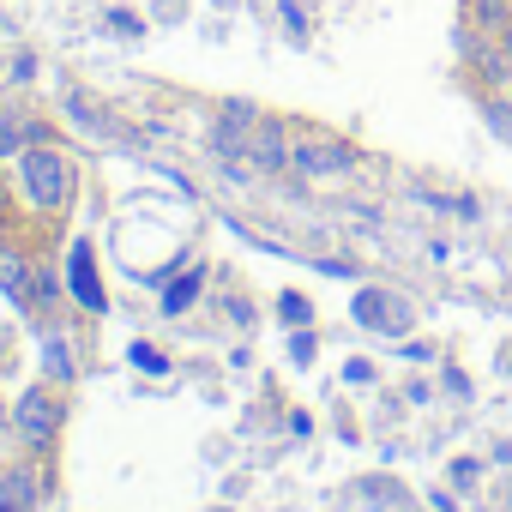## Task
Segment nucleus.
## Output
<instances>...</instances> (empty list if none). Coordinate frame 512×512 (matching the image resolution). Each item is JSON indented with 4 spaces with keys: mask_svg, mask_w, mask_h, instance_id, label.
<instances>
[{
    "mask_svg": "<svg viewBox=\"0 0 512 512\" xmlns=\"http://www.w3.org/2000/svg\"><path fill=\"white\" fill-rule=\"evenodd\" d=\"M13 193H19L31 211H61V205L73 199V169H67V151H61V145H25V151H19Z\"/></svg>",
    "mask_w": 512,
    "mask_h": 512,
    "instance_id": "f257e3e1",
    "label": "nucleus"
},
{
    "mask_svg": "<svg viewBox=\"0 0 512 512\" xmlns=\"http://www.w3.org/2000/svg\"><path fill=\"white\" fill-rule=\"evenodd\" d=\"M362 163L356 139H338L326 127H290V175L296 181H326V175H350Z\"/></svg>",
    "mask_w": 512,
    "mask_h": 512,
    "instance_id": "f03ea898",
    "label": "nucleus"
},
{
    "mask_svg": "<svg viewBox=\"0 0 512 512\" xmlns=\"http://www.w3.org/2000/svg\"><path fill=\"white\" fill-rule=\"evenodd\" d=\"M61 422H67V410H61V386H25V392H19V404H13V428H19L25 452H55Z\"/></svg>",
    "mask_w": 512,
    "mask_h": 512,
    "instance_id": "7ed1b4c3",
    "label": "nucleus"
},
{
    "mask_svg": "<svg viewBox=\"0 0 512 512\" xmlns=\"http://www.w3.org/2000/svg\"><path fill=\"white\" fill-rule=\"evenodd\" d=\"M61 109H67L73 127H85V133H97V139H127V121H121L103 97H91L85 85H73V91L61 97Z\"/></svg>",
    "mask_w": 512,
    "mask_h": 512,
    "instance_id": "20e7f679",
    "label": "nucleus"
},
{
    "mask_svg": "<svg viewBox=\"0 0 512 512\" xmlns=\"http://www.w3.org/2000/svg\"><path fill=\"white\" fill-rule=\"evenodd\" d=\"M356 320H362L368 332L404 338V332H410V302L392 296V290H362V296H356Z\"/></svg>",
    "mask_w": 512,
    "mask_h": 512,
    "instance_id": "39448f33",
    "label": "nucleus"
},
{
    "mask_svg": "<svg viewBox=\"0 0 512 512\" xmlns=\"http://www.w3.org/2000/svg\"><path fill=\"white\" fill-rule=\"evenodd\" d=\"M247 157L260 163L266 175H290V121L260 115V127L247 133Z\"/></svg>",
    "mask_w": 512,
    "mask_h": 512,
    "instance_id": "423d86ee",
    "label": "nucleus"
},
{
    "mask_svg": "<svg viewBox=\"0 0 512 512\" xmlns=\"http://www.w3.org/2000/svg\"><path fill=\"white\" fill-rule=\"evenodd\" d=\"M67 290H73V302H79L85 314H103V308H109V296H103V284H97V260H91V241H85V235H79L73 253H67Z\"/></svg>",
    "mask_w": 512,
    "mask_h": 512,
    "instance_id": "0eeeda50",
    "label": "nucleus"
},
{
    "mask_svg": "<svg viewBox=\"0 0 512 512\" xmlns=\"http://www.w3.org/2000/svg\"><path fill=\"white\" fill-rule=\"evenodd\" d=\"M25 145H55V127L31 121V115H13V109H0V157H19Z\"/></svg>",
    "mask_w": 512,
    "mask_h": 512,
    "instance_id": "6e6552de",
    "label": "nucleus"
},
{
    "mask_svg": "<svg viewBox=\"0 0 512 512\" xmlns=\"http://www.w3.org/2000/svg\"><path fill=\"white\" fill-rule=\"evenodd\" d=\"M43 374H49V386H73L79 380V350H73L67 332H43Z\"/></svg>",
    "mask_w": 512,
    "mask_h": 512,
    "instance_id": "1a4fd4ad",
    "label": "nucleus"
},
{
    "mask_svg": "<svg viewBox=\"0 0 512 512\" xmlns=\"http://www.w3.org/2000/svg\"><path fill=\"white\" fill-rule=\"evenodd\" d=\"M31 278H37V266L25 260V253L0 247V290H7V302H13V308H31Z\"/></svg>",
    "mask_w": 512,
    "mask_h": 512,
    "instance_id": "9d476101",
    "label": "nucleus"
},
{
    "mask_svg": "<svg viewBox=\"0 0 512 512\" xmlns=\"http://www.w3.org/2000/svg\"><path fill=\"white\" fill-rule=\"evenodd\" d=\"M464 25L482 37H500L512 25V0H464Z\"/></svg>",
    "mask_w": 512,
    "mask_h": 512,
    "instance_id": "9b49d317",
    "label": "nucleus"
},
{
    "mask_svg": "<svg viewBox=\"0 0 512 512\" xmlns=\"http://www.w3.org/2000/svg\"><path fill=\"white\" fill-rule=\"evenodd\" d=\"M199 290H205V266H193V272H181V278H175V284L163 290V314H187Z\"/></svg>",
    "mask_w": 512,
    "mask_h": 512,
    "instance_id": "f8f14e48",
    "label": "nucleus"
},
{
    "mask_svg": "<svg viewBox=\"0 0 512 512\" xmlns=\"http://www.w3.org/2000/svg\"><path fill=\"white\" fill-rule=\"evenodd\" d=\"M217 121H229V127H247V133H253V127H260V109H253L247 97H223V103H217Z\"/></svg>",
    "mask_w": 512,
    "mask_h": 512,
    "instance_id": "ddd939ff",
    "label": "nucleus"
},
{
    "mask_svg": "<svg viewBox=\"0 0 512 512\" xmlns=\"http://www.w3.org/2000/svg\"><path fill=\"white\" fill-rule=\"evenodd\" d=\"M278 314H284V326H308V320H314L308 296H296V290H284V296H278Z\"/></svg>",
    "mask_w": 512,
    "mask_h": 512,
    "instance_id": "4468645a",
    "label": "nucleus"
},
{
    "mask_svg": "<svg viewBox=\"0 0 512 512\" xmlns=\"http://www.w3.org/2000/svg\"><path fill=\"white\" fill-rule=\"evenodd\" d=\"M314 356H320V338H314L308 326H296V338H290V362H296V368H308Z\"/></svg>",
    "mask_w": 512,
    "mask_h": 512,
    "instance_id": "2eb2a0df",
    "label": "nucleus"
},
{
    "mask_svg": "<svg viewBox=\"0 0 512 512\" xmlns=\"http://www.w3.org/2000/svg\"><path fill=\"white\" fill-rule=\"evenodd\" d=\"M127 356H133V362H139L145 374H169V362H163V350H157V344H145V338H139V344H133Z\"/></svg>",
    "mask_w": 512,
    "mask_h": 512,
    "instance_id": "dca6fc26",
    "label": "nucleus"
},
{
    "mask_svg": "<svg viewBox=\"0 0 512 512\" xmlns=\"http://www.w3.org/2000/svg\"><path fill=\"white\" fill-rule=\"evenodd\" d=\"M109 31H115V37H145V19H139V13H121V7H115V13H109Z\"/></svg>",
    "mask_w": 512,
    "mask_h": 512,
    "instance_id": "f3484780",
    "label": "nucleus"
},
{
    "mask_svg": "<svg viewBox=\"0 0 512 512\" xmlns=\"http://www.w3.org/2000/svg\"><path fill=\"white\" fill-rule=\"evenodd\" d=\"M344 380H350V386H374V362H368V356H350V362H344Z\"/></svg>",
    "mask_w": 512,
    "mask_h": 512,
    "instance_id": "a211bd4d",
    "label": "nucleus"
},
{
    "mask_svg": "<svg viewBox=\"0 0 512 512\" xmlns=\"http://www.w3.org/2000/svg\"><path fill=\"white\" fill-rule=\"evenodd\" d=\"M476 476H482V464H476V458H452V482H458V488H470Z\"/></svg>",
    "mask_w": 512,
    "mask_h": 512,
    "instance_id": "6ab92c4d",
    "label": "nucleus"
},
{
    "mask_svg": "<svg viewBox=\"0 0 512 512\" xmlns=\"http://www.w3.org/2000/svg\"><path fill=\"white\" fill-rule=\"evenodd\" d=\"M488 127L500 133V139H512V103L500 109V103H488Z\"/></svg>",
    "mask_w": 512,
    "mask_h": 512,
    "instance_id": "aec40b11",
    "label": "nucleus"
},
{
    "mask_svg": "<svg viewBox=\"0 0 512 512\" xmlns=\"http://www.w3.org/2000/svg\"><path fill=\"white\" fill-rule=\"evenodd\" d=\"M31 73H37V55H19V61H13V85H25Z\"/></svg>",
    "mask_w": 512,
    "mask_h": 512,
    "instance_id": "412c9836",
    "label": "nucleus"
},
{
    "mask_svg": "<svg viewBox=\"0 0 512 512\" xmlns=\"http://www.w3.org/2000/svg\"><path fill=\"white\" fill-rule=\"evenodd\" d=\"M500 91H506V103H512V79H506V85H500Z\"/></svg>",
    "mask_w": 512,
    "mask_h": 512,
    "instance_id": "4be33fe9",
    "label": "nucleus"
},
{
    "mask_svg": "<svg viewBox=\"0 0 512 512\" xmlns=\"http://www.w3.org/2000/svg\"><path fill=\"white\" fill-rule=\"evenodd\" d=\"M217 7H235V0H217Z\"/></svg>",
    "mask_w": 512,
    "mask_h": 512,
    "instance_id": "5701e85b",
    "label": "nucleus"
}]
</instances>
